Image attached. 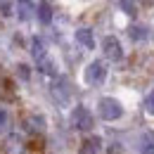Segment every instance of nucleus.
<instances>
[{"label": "nucleus", "mask_w": 154, "mask_h": 154, "mask_svg": "<svg viewBox=\"0 0 154 154\" xmlns=\"http://www.w3.org/2000/svg\"><path fill=\"white\" fill-rule=\"evenodd\" d=\"M97 112H100V116L104 121H116L119 116L123 114V107L119 104V100H114V97H102L97 102Z\"/></svg>", "instance_id": "1"}, {"label": "nucleus", "mask_w": 154, "mask_h": 154, "mask_svg": "<svg viewBox=\"0 0 154 154\" xmlns=\"http://www.w3.org/2000/svg\"><path fill=\"white\" fill-rule=\"evenodd\" d=\"M69 88H71V85H69L66 78H57V81L52 83L50 93H52V100L57 102L59 107H66V104H69V100H71V90H69Z\"/></svg>", "instance_id": "2"}, {"label": "nucleus", "mask_w": 154, "mask_h": 154, "mask_svg": "<svg viewBox=\"0 0 154 154\" xmlns=\"http://www.w3.org/2000/svg\"><path fill=\"white\" fill-rule=\"evenodd\" d=\"M104 78H107V66H104V62H100V59L90 62L88 69H85V83H90V85H102Z\"/></svg>", "instance_id": "3"}, {"label": "nucleus", "mask_w": 154, "mask_h": 154, "mask_svg": "<svg viewBox=\"0 0 154 154\" xmlns=\"http://www.w3.org/2000/svg\"><path fill=\"white\" fill-rule=\"evenodd\" d=\"M71 126L78 128V131H90L93 128V116L85 107H76L71 112Z\"/></svg>", "instance_id": "4"}, {"label": "nucleus", "mask_w": 154, "mask_h": 154, "mask_svg": "<svg viewBox=\"0 0 154 154\" xmlns=\"http://www.w3.org/2000/svg\"><path fill=\"white\" fill-rule=\"evenodd\" d=\"M102 48H104V57L109 59V62H121V59H123V48H121L119 38L107 36L104 43H102Z\"/></svg>", "instance_id": "5"}, {"label": "nucleus", "mask_w": 154, "mask_h": 154, "mask_svg": "<svg viewBox=\"0 0 154 154\" xmlns=\"http://www.w3.org/2000/svg\"><path fill=\"white\" fill-rule=\"evenodd\" d=\"M2 149H5V154H24V152H26V147H24V137L17 135V133L7 135Z\"/></svg>", "instance_id": "6"}, {"label": "nucleus", "mask_w": 154, "mask_h": 154, "mask_svg": "<svg viewBox=\"0 0 154 154\" xmlns=\"http://www.w3.org/2000/svg\"><path fill=\"white\" fill-rule=\"evenodd\" d=\"M137 149H140V154H154V133H149V131L140 133V137H137Z\"/></svg>", "instance_id": "7"}, {"label": "nucleus", "mask_w": 154, "mask_h": 154, "mask_svg": "<svg viewBox=\"0 0 154 154\" xmlns=\"http://www.w3.org/2000/svg\"><path fill=\"white\" fill-rule=\"evenodd\" d=\"M17 14L21 21H29L33 14V0H17Z\"/></svg>", "instance_id": "8"}, {"label": "nucleus", "mask_w": 154, "mask_h": 154, "mask_svg": "<svg viewBox=\"0 0 154 154\" xmlns=\"http://www.w3.org/2000/svg\"><path fill=\"white\" fill-rule=\"evenodd\" d=\"M31 55H33V59H36V62H43V59L48 57V50H45V43H43V40L40 38H33L31 40Z\"/></svg>", "instance_id": "9"}, {"label": "nucleus", "mask_w": 154, "mask_h": 154, "mask_svg": "<svg viewBox=\"0 0 154 154\" xmlns=\"http://www.w3.org/2000/svg\"><path fill=\"white\" fill-rule=\"evenodd\" d=\"M76 40L83 45V48H88V50L95 48V38H93V31H90V29H78L76 31Z\"/></svg>", "instance_id": "10"}, {"label": "nucleus", "mask_w": 154, "mask_h": 154, "mask_svg": "<svg viewBox=\"0 0 154 154\" xmlns=\"http://www.w3.org/2000/svg\"><path fill=\"white\" fill-rule=\"evenodd\" d=\"M38 19H40V24H50V19H52V7H50L48 0H40V5H38Z\"/></svg>", "instance_id": "11"}, {"label": "nucleus", "mask_w": 154, "mask_h": 154, "mask_svg": "<svg viewBox=\"0 0 154 154\" xmlns=\"http://www.w3.org/2000/svg\"><path fill=\"white\" fill-rule=\"evenodd\" d=\"M0 97H5V100H12L14 97L12 83H10V78L5 76V74H0Z\"/></svg>", "instance_id": "12"}, {"label": "nucleus", "mask_w": 154, "mask_h": 154, "mask_svg": "<svg viewBox=\"0 0 154 154\" xmlns=\"http://www.w3.org/2000/svg\"><path fill=\"white\" fill-rule=\"evenodd\" d=\"M26 123H29V131L40 133V131H43V126H45V119H43V116H29V119H26Z\"/></svg>", "instance_id": "13"}, {"label": "nucleus", "mask_w": 154, "mask_h": 154, "mask_svg": "<svg viewBox=\"0 0 154 154\" xmlns=\"http://www.w3.org/2000/svg\"><path fill=\"white\" fill-rule=\"evenodd\" d=\"M128 36H131L133 40H145V38H147V29H145V26H137V24H133V26L128 29Z\"/></svg>", "instance_id": "14"}, {"label": "nucleus", "mask_w": 154, "mask_h": 154, "mask_svg": "<svg viewBox=\"0 0 154 154\" xmlns=\"http://www.w3.org/2000/svg\"><path fill=\"white\" fill-rule=\"evenodd\" d=\"M121 10H123L126 14H131V17H135V14H137V7H135V0H121Z\"/></svg>", "instance_id": "15"}, {"label": "nucleus", "mask_w": 154, "mask_h": 154, "mask_svg": "<svg viewBox=\"0 0 154 154\" xmlns=\"http://www.w3.org/2000/svg\"><path fill=\"white\" fill-rule=\"evenodd\" d=\"M81 154H97V140H88V142H83Z\"/></svg>", "instance_id": "16"}, {"label": "nucleus", "mask_w": 154, "mask_h": 154, "mask_svg": "<svg viewBox=\"0 0 154 154\" xmlns=\"http://www.w3.org/2000/svg\"><path fill=\"white\" fill-rule=\"evenodd\" d=\"M142 107H145V112H147V114L154 116V90H152L147 97H145V104H142Z\"/></svg>", "instance_id": "17"}, {"label": "nucleus", "mask_w": 154, "mask_h": 154, "mask_svg": "<svg viewBox=\"0 0 154 154\" xmlns=\"http://www.w3.org/2000/svg\"><path fill=\"white\" fill-rule=\"evenodd\" d=\"M7 123H10V116H7V109L5 107H0V133L7 128Z\"/></svg>", "instance_id": "18"}, {"label": "nucleus", "mask_w": 154, "mask_h": 154, "mask_svg": "<svg viewBox=\"0 0 154 154\" xmlns=\"http://www.w3.org/2000/svg\"><path fill=\"white\" fill-rule=\"evenodd\" d=\"M0 10H2V14L7 17V14H12V7H10V0H0Z\"/></svg>", "instance_id": "19"}]
</instances>
